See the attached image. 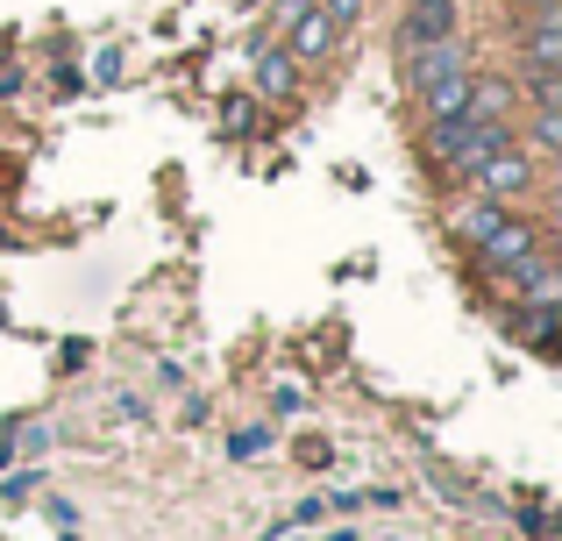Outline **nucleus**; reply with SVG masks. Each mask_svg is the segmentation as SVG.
Wrapping results in <instances>:
<instances>
[{
	"label": "nucleus",
	"instance_id": "f3484780",
	"mask_svg": "<svg viewBox=\"0 0 562 541\" xmlns=\"http://www.w3.org/2000/svg\"><path fill=\"white\" fill-rule=\"evenodd\" d=\"M371 8H378V0H371Z\"/></svg>",
	"mask_w": 562,
	"mask_h": 541
},
{
	"label": "nucleus",
	"instance_id": "f03ea898",
	"mask_svg": "<svg viewBox=\"0 0 562 541\" xmlns=\"http://www.w3.org/2000/svg\"><path fill=\"white\" fill-rule=\"evenodd\" d=\"M463 185H470V200H498V207H513V200H527L541 185V165L520 150V143H506V150L477 157V165L463 171Z\"/></svg>",
	"mask_w": 562,
	"mask_h": 541
},
{
	"label": "nucleus",
	"instance_id": "0eeeda50",
	"mask_svg": "<svg viewBox=\"0 0 562 541\" xmlns=\"http://www.w3.org/2000/svg\"><path fill=\"white\" fill-rule=\"evenodd\" d=\"M513 86H520V108H562V65H520Z\"/></svg>",
	"mask_w": 562,
	"mask_h": 541
},
{
	"label": "nucleus",
	"instance_id": "39448f33",
	"mask_svg": "<svg viewBox=\"0 0 562 541\" xmlns=\"http://www.w3.org/2000/svg\"><path fill=\"white\" fill-rule=\"evenodd\" d=\"M470 122H520V86L506 71H470V93H463Z\"/></svg>",
	"mask_w": 562,
	"mask_h": 541
},
{
	"label": "nucleus",
	"instance_id": "423d86ee",
	"mask_svg": "<svg viewBox=\"0 0 562 541\" xmlns=\"http://www.w3.org/2000/svg\"><path fill=\"white\" fill-rule=\"evenodd\" d=\"M300 57L285 50V43H257V65H249V79H257V100H292L300 93Z\"/></svg>",
	"mask_w": 562,
	"mask_h": 541
},
{
	"label": "nucleus",
	"instance_id": "2eb2a0df",
	"mask_svg": "<svg viewBox=\"0 0 562 541\" xmlns=\"http://www.w3.org/2000/svg\"><path fill=\"white\" fill-rule=\"evenodd\" d=\"M321 541H357V534H349V528H335V534H321Z\"/></svg>",
	"mask_w": 562,
	"mask_h": 541
},
{
	"label": "nucleus",
	"instance_id": "dca6fc26",
	"mask_svg": "<svg viewBox=\"0 0 562 541\" xmlns=\"http://www.w3.org/2000/svg\"><path fill=\"white\" fill-rule=\"evenodd\" d=\"M0 57H8V36H0Z\"/></svg>",
	"mask_w": 562,
	"mask_h": 541
},
{
	"label": "nucleus",
	"instance_id": "4468645a",
	"mask_svg": "<svg viewBox=\"0 0 562 541\" xmlns=\"http://www.w3.org/2000/svg\"><path fill=\"white\" fill-rule=\"evenodd\" d=\"M513 8H562V0H513Z\"/></svg>",
	"mask_w": 562,
	"mask_h": 541
},
{
	"label": "nucleus",
	"instance_id": "9d476101",
	"mask_svg": "<svg viewBox=\"0 0 562 541\" xmlns=\"http://www.w3.org/2000/svg\"><path fill=\"white\" fill-rule=\"evenodd\" d=\"M306 8H314V0H271V14H263V29H271V36H285V29L300 22Z\"/></svg>",
	"mask_w": 562,
	"mask_h": 541
},
{
	"label": "nucleus",
	"instance_id": "6e6552de",
	"mask_svg": "<svg viewBox=\"0 0 562 541\" xmlns=\"http://www.w3.org/2000/svg\"><path fill=\"white\" fill-rule=\"evenodd\" d=\"M513 285H520V300H562V271L549 250H535L527 264H513Z\"/></svg>",
	"mask_w": 562,
	"mask_h": 541
},
{
	"label": "nucleus",
	"instance_id": "f8f14e48",
	"mask_svg": "<svg viewBox=\"0 0 562 541\" xmlns=\"http://www.w3.org/2000/svg\"><path fill=\"white\" fill-rule=\"evenodd\" d=\"M321 8H328V14H335V22H342V29H349V22H357V14H363V8H371V0H321Z\"/></svg>",
	"mask_w": 562,
	"mask_h": 541
},
{
	"label": "nucleus",
	"instance_id": "9b49d317",
	"mask_svg": "<svg viewBox=\"0 0 562 541\" xmlns=\"http://www.w3.org/2000/svg\"><path fill=\"white\" fill-rule=\"evenodd\" d=\"M249 100H221V128H228V136H249Z\"/></svg>",
	"mask_w": 562,
	"mask_h": 541
},
{
	"label": "nucleus",
	"instance_id": "f257e3e1",
	"mask_svg": "<svg viewBox=\"0 0 562 541\" xmlns=\"http://www.w3.org/2000/svg\"><path fill=\"white\" fill-rule=\"evenodd\" d=\"M506 143H513V122H470V114H441V122H427V128H420L427 165H441L449 179H463L477 157L506 150Z\"/></svg>",
	"mask_w": 562,
	"mask_h": 541
},
{
	"label": "nucleus",
	"instance_id": "1a4fd4ad",
	"mask_svg": "<svg viewBox=\"0 0 562 541\" xmlns=\"http://www.w3.org/2000/svg\"><path fill=\"white\" fill-rule=\"evenodd\" d=\"M513 143H520V150L555 157V150H562V108H535V114H527V128L513 122Z\"/></svg>",
	"mask_w": 562,
	"mask_h": 541
},
{
	"label": "nucleus",
	"instance_id": "20e7f679",
	"mask_svg": "<svg viewBox=\"0 0 562 541\" xmlns=\"http://www.w3.org/2000/svg\"><path fill=\"white\" fill-rule=\"evenodd\" d=\"M456 22H463V0H413L392 29V50L406 57V50H420V43H441V36H456Z\"/></svg>",
	"mask_w": 562,
	"mask_h": 541
},
{
	"label": "nucleus",
	"instance_id": "7ed1b4c3",
	"mask_svg": "<svg viewBox=\"0 0 562 541\" xmlns=\"http://www.w3.org/2000/svg\"><path fill=\"white\" fill-rule=\"evenodd\" d=\"M535 250H541V228H535V222H513V214H498V222L484 228V243H477L470 257H477V264L492 271V278H513V264H527Z\"/></svg>",
	"mask_w": 562,
	"mask_h": 541
},
{
	"label": "nucleus",
	"instance_id": "ddd939ff",
	"mask_svg": "<svg viewBox=\"0 0 562 541\" xmlns=\"http://www.w3.org/2000/svg\"><path fill=\"white\" fill-rule=\"evenodd\" d=\"M14 93H22V71H14L8 57H0V100H14Z\"/></svg>",
	"mask_w": 562,
	"mask_h": 541
}]
</instances>
